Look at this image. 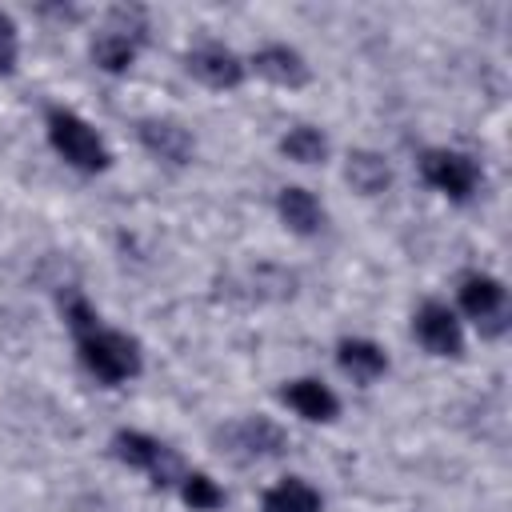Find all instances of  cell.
<instances>
[{"instance_id": "obj_15", "label": "cell", "mask_w": 512, "mask_h": 512, "mask_svg": "<svg viewBox=\"0 0 512 512\" xmlns=\"http://www.w3.org/2000/svg\"><path fill=\"white\" fill-rule=\"evenodd\" d=\"M344 176H348V184H352L360 196H380V192H388V184H392V168H388V160H384L380 152H372V148H356V152H348V168H344Z\"/></svg>"}, {"instance_id": "obj_2", "label": "cell", "mask_w": 512, "mask_h": 512, "mask_svg": "<svg viewBox=\"0 0 512 512\" xmlns=\"http://www.w3.org/2000/svg\"><path fill=\"white\" fill-rule=\"evenodd\" d=\"M48 140L80 172H104L112 164V152L100 140V132L72 108H48Z\"/></svg>"}, {"instance_id": "obj_17", "label": "cell", "mask_w": 512, "mask_h": 512, "mask_svg": "<svg viewBox=\"0 0 512 512\" xmlns=\"http://www.w3.org/2000/svg\"><path fill=\"white\" fill-rule=\"evenodd\" d=\"M280 152L296 164H324L328 160V136L312 124H296L280 136Z\"/></svg>"}, {"instance_id": "obj_19", "label": "cell", "mask_w": 512, "mask_h": 512, "mask_svg": "<svg viewBox=\"0 0 512 512\" xmlns=\"http://www.w3.org/2000/svg\"><path fill=\"white\" fill-rule=\"evenodd\" d=\"M20 60V36H16V20L8 12H0V76H12Z\"/></svg>"}, {"instance_id": "obj_3", "label": "cell", "mask_w": 512, "mask_h": 512, "mask_svg": "<svg viewBox=\"0 0 512 512\" xmlns=\"http://www.w3.org/2000/svg\"><path fill=\"white\" fill-rule=\"evenodd\" d=\"M148 32V16L144 8H112L108 12V24L96 32L92 40V60L104 68V72H128L136 52H140V40Z\"/></svg>"}, {"instance_id": "obj_12", "label": "cell", "mask_w": 512, "mask_h": 512, "mask_svg": "<svg viewBox=\"0 0 512 512\" xmlns=\"http://www.w3.org/2000/svg\"><path fill=\"white\" fill-rule=\"evenodd\" d=\"M252 68H256V76H264V80H272L280 88H304L312 80L304 56L296 48H288V44H264L252 56Z\"/></svg>"}, {"instance_id": "obj_13", "label": "cell", "mask_w": 512, "mask_h": 512, "mask_svg": "<svg viewBox=\"0 0 512 512\" xmlns=\"http://www.w3.org/2000/svg\"><path fill=\"white\" fill-rule=\"evenodd\" d=\"M276 212H280V220H284L296 236H316V232L324 228V208H320V200H316L308 188H300V184H288V188L276 192Z\"/></svg>"}, {"instance_id": "obj_7", "label": "cell", "mask_w": 512, "mask_h": 512, "mask_svg": "<svg viewBox=\"0 0 512 512\" xmlns=\"http://www.w3.org/2000/svg\"><path fill=\"white\" fill-rule=\"evenodd\" d=\"M504 304H508V288H504L496 276L472 272V276H464V280H460V308L480 324V332H484V336L504 332V320H508Z\"/></svg>"}, {"instance_id": "obj_5", "label": "cell", "mask_w": 512, "mask_h": 512, "mask_svg": "<svg viewBox=\"0 0 512 512\" xmlns=\"http://www.w3.org/2000/svg\"><path fill=\"white\" fill-rule=\"evenodd\" d=\"M420 176L436 192H444L448 200H468L476 192V184H480L476 160L464 156V152H452V148H428L420 156Z\"/></svg>"}, {"instance_id": "obj_4", "label": "cell", "mask_w": 512, "mask_h": 512, "mask_svg": "<svg viewBox=\"0 0 512 512\" xmlns=\"http://www.w3.org/2000/svg\"><path fill=\"white\" fill-rule=\"evenodd\" d=\"M112 448H116V456H120L128 468L148 472L156 488H164V484L180 480V456H176L168 444H160L156 436H148V432L120 428V432L112 436Z\"/></svg>"}, {"instance_id": "obj_10", "label": "cell", "mask_w": 512, "mask_h": 512, "mask_svg": "<svg viewBox=\"0 0 512 512\" xmlns=\"http://www.w3.org/2000/svg\"><path fill=\"white\" fill-rule=\"evenodd\" d=\"M136 136H140V144H144L156 160H168V164H188L192 152H196L192 132H188L184 124L168 120V116H148V120H140V124H136Z\"/></svg>"}, {"instance_id": "obj_6", "label": "cell", "mask_w": 512, "mask_h": 512, "mask_svg": "<svg viewBox=\"0 0 512 512\" xmlns=\"http://www.w3.org/2000/svg\"><path fill=\"white\" fill-rule=\"evenodd\" d=\"M220 440L228 444V452L236 460H272L288 448V432L268 416H244V420L228 424L220 432Z\"/></svg>"}, {"instance_id": "obj_8", "label": "cell", "mask_w": 512, "mask_h": 512, "mask_svg": "<svg viewBox=\"0 0 512 512\" xmlns=\"http://www.w3.org/2000/svg\"><path fill=\"white\" fill-rule=\"evenodd\" d=\"M412 332L432 356H460L464 352V328H460L456 312L440 300L420 304V312L412 316Z\"/></svg>"}, {"instance_id": "obj_16", "label": "cell", "mask_w": 512, "mask_h": 512, "mask_svg": "<svg viewBox=\"0 0 512 512\" xmlns=\"http://www.w3.org/2000/svg\"><path fill=\"white\" fill-rule=\"evenodd\" d=\"M320 508H324L320 492L300 476L276 480L260 500V512H320Z\"/></svg>"}, {"instance_id": "obj_11", "label": "cell", "mask_w": 512, "mask_h": 512, "mask_svg": "<svg viewBox=\"0 0 512 512\" xmlns=\"http://www.w3.org/2000/svg\"><path fill=\"white\" fill-rule=\"evenodd\" d=\"M280 400H284L292 412H300L304 420H312V424H328V420H336V412H340L336 392H332L324 380H312V376L288 380V384L280 388Z\"/></svg>"}, {"instance_id": "obj_18", "label": "cell", "mask_w": 512, "mask_h": 512, "mask_svg": "<svg viewBox=\"0 0 512 512\" xmlns=\"http://www.w3.org/2000/svg\"><path fill=\"white\" fill-rule=\"evenodd\" d=\"M180 496H184V504H188L192 512H212V508L224 504L220 484H216L212 476H204V472H188V476H180Z\"/></svg>"}, {"instance_id": "obj_1", "label": "cell", "mask_w": 512, "mask_h": 512, "mask_svg": "<svg viewBox=\"0 0 512 512\" xmlns=\"http://www.w3.org/2000/svg\"><path fill=\"white\" fill-rule=\"evenodd\" d=\"M76 348H80V360L84 368L104 380V384H124L140 372V344L128 336V332H116L108 324H96L88 332L76 336Z\"/></svg>"}, {"instance_id": "obj_9", "label": "cell", "mask_w": 512, "mask_h": 512, "mask_svg": "<svg viewBox=\"0 0 512 512\" xmlns=\"http://www.w3.org/2000/svg\"><path fill=\"white\" fill-rule=\"evenodd\" d=\"M188 72L204 84V88H216V92H228V88H240L244 84V60L232 52V48H224V44H216V40H208V44H196L192 52H188Z\"/></svg>"}, {"instance_id": "obj_14", "label": "cell", "mask_w": 512, "mask_h": 512, "mask_svg": "<svg viewBox=\"0 0 512 512\" xmlns=\"http://www.w3.org/2000/svg\"><path fill=\"white\" fill-rule=\"evenodd\" d=\"M336 364H340L352 380H360V384H372V380H380V376L388 372L384 348L372 344V340H356V336L336 344Z\"/></svg>"}]
</instances>
